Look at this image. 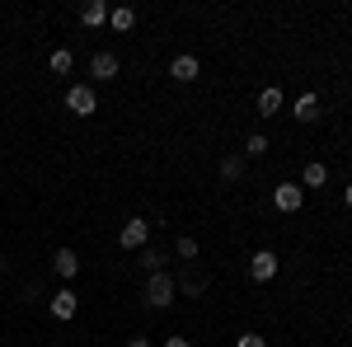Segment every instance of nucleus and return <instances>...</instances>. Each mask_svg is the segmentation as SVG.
<instances>
[{"label":"nucleus","mask_w":352,"mask_h":347,"mask_svg":"<svg viewBox=\"0 0 352 347\" xmlns=\"http://www.w3.org/2000/svg\"><path fill=\"white\" fill-rule=\"evenodd\" d=\"M221 179H226V183H240L244 179V155H226V160H221Z\"/></svg>","instance_id":"12"},{"label":"nucleus","mask_w":352,"mask_h":347,"mask_svg":"<svg viewBox=\"0 0 352 347\" xmlns=\"http://www.w3.org/2000/svg\"><path fill=\"white\" fill-rule=\"evenodd\" d=\"M66 108H71L76 117H89V113L99 108V94H94L89 85H71V89H66Z\"/></svg>","instance_id":"2"},{"label":"nucleus","mask_w":352,"mask_h":347,"mask_svg":"<svg viewBox=\"0 0 352 347\" xmlns=\"http://www.w3.org/2000/svg\"><path fill=\"white\" fill-rule=\"evenodd\" d=\"M71 66H76V56L66 52V47H56V52H52V71H56V76H66Z\"/></svg>","instance_id":"18"},{"label":"nucleus","mask_w":352,"mask_h":347,"mask_svg":"<svg viewBox=\"0 0 352 347\" xmlns=\"http://www.w3.org/2000/svg\"><path fill=\"white\" fill-rule=\"evenodd\" d=\"M235 347H268V338H263V333H240Z\"/></svg>","instance_id":"20"},{"label":"nucleus","mask_w":352,"mask_h":347,"mask_svg":"<svg viewBox=\"0 0 352 347\" xmlns=\"http://www.w3.org/2000/svg\"><path fill=\"white\" fill-rule=\"evenodd\" d=\"M300 202H305V188L300 183H277V192H272V207H277V212H300Z\"/></svg>","instance_id":"3"},{"label":"nucleus","mask_w":352,"mask_h":347,"mask_svg":"<svg viewBox=\"0 0 352 347\" xmlns=\"http://www.w3.org/2000/svg\"><path fill=\"white\" fill-rule=\"evenodd\" d=\"M343 202H348V207H352V183H348V192H343Z\"/></svg>","instance_id":"23"},{"label":"nucleus","mask_w":352,"mask_h":347,"mask_svg":"<svg viewBox=\"0 0 352 347\" xmlns=\"http://www.w3.org/2000/svg\"><path fill=\"white\" fill-rule=\"evenodd\" d=\"M164 347H192L188 338H164Z\"/></svg>","instance_id":"22"},{"label":"nucleus","mask_w":352,"mask_h":347,"mask_svg":"<svg viewBox=\"0 0 352 347\" xmlns=\"http://www.w3.org/2000/svg\"><path fill=\"white\" fill-rule=\"evenodd\" d=\"M169 300H174V277H169V272L160 267V272H151V277H146V305L164 310Z\"/></svg>","instance_id":"1"},{"label":"nucleus","mask_w":352,"mask_h":347,"mask_svg":"<svg viewBox=\"0 0 352 347\" xmlns=\"http://www.w3.org/2000/svg\"><path fill=\"white\" fill-rule=\"evenodd\" d=\"M174 254H179L184 263H192V258H197V240H192V235H179V240H174Z\"/></svg>","instance_id":"17"},{"label":"nucleus","mask_w":352,"mask_h":347,"mask_svg":"<svg viewBox=\"0 0 352 347\" xmlns=\"http://www.w3.org/2000/svg\"><path fill=\"white\" fill-rule=\"evenodd\" d=\"M197 71H202V66H197V56H192V52H179L174 61H169V76H174V80H184V85L197 80Z\"/></svg>","instance_id":"6"},{"label":"nucleus","mask_w":352,"mask_h":347,"mask_svg":"<svg viewBox=\"0 0 352 347\" xmlns=\"http://www.w3.org/2000/svg\"><path fill=\"white\" fill-rule=\"evenodd\" d=\"M76 310H80L76 291H71V287H61V291L52 295V315H56V320H76Z\"/></svg>","instance_id":"8"},{"label":"nucleus","mask_w":352,"mask_h":347,"mask_svg":"<svg viewBox=\"0 0 352 347\" xmlns=\"http://www.w3.org/2000/svg\"><path fill=\"white\" fill-rule=\"evenodd\" d=\"M141 263H146V272H160V267H164V254H160V249H146V254H141Z\"/></svg>","instance_id":"19"},{"label":"nucleus","mask_w":352,"mask_h":347,"mask_svg":"<svg viewBox=\"0 0 352 347\" xmlns=\"http://www.w3.org/2000/svg\"><path fill=\"white\" fill-rule=\"evenodd\" d=\"M52 272L61 277V282H71V277L80 272V258H76V249H56V254H52Z\"/></svg>","instance_id":"7"},{"label":"nucleus","mask_w":352,"mask_h":347,"mask_svg":"<svg viewBox=\"0 0 352 347\" xmlns=\"http://www.w3.org/2000/svg\"><path fill=\"white\" fill-rule=\"evenodd\" d=\"M118 240H122V249H146V240H151V221H146V216H132V221L122 225Z\"/></svg>","instance_id":"4"},{"label":"nucleus","mask_w":352,"mask_h":347,"mask_svg":"<svg viewBox=\"0 0 352 347\" xmlns=\"http://www.w3.org/2000/svg\"><path fill=\"white\" fill-rule=\"evenodd\" d=\"M127 347H155V343H151V338H141V333H136V338H127Z\"/></svg>","instance_id":"21"},{"label":"nucleus","mask_w":352,"mask_h":347,"mask_svg":"<svg viewBox=\"0 0 352 347\" xmlns=\"http://www.w3.org/2000/svg\"><path fill=\"white\" fill-rule=\"evenodd\" d=\"M80 24H85V28L109 24V5H104V0H89V5H80Z\"/></svg>","instance_id":"10"},{"label":"nucleus","mask_w":352,"mask_h":347,"mask_svg":"<svg viewBox=\"0 0 352 347\" xmlns=\"http://www.w3.org/2000/svg\"><path fill=\"white\" fill-rule=\"evenodd\" d=\"M292 117H296V122H315V117H320V99H315V94H300L296 108H292Z\"/></svg>","instance_id":"11"},{"label":"nucleus","mask_w":352,"mask_h":347,"mask_svg":"<svg viewBox=\"0 0 352 347\" xmlns=\"http://www.w3.org/2000/svg\"><path fill=\"white\" fill-rule=\"evenodd\" d=\"M324 179H329V169H324L320 160H315V164H305V174H300V183H305V188H320Z\"/></svg>","instance_id":"15"},{"label":"nucleus","mask_w":352,"mask_h":347,"mask_svg":"<svg viewBox=\"0 0 352 347\" xmlns=\"http://www.w3.org/2000/svg\"><path fill=\"white\" fill-rule=\"evenodd\" d=\"M277 108H282V89H277V85H268V89L258 94V113H263V117H272Z\"/></svg>","instance_id":"14"},{"label":"nucleus","mask_w":352,"mask_h":347,"mask_svg":"<svg viewBox=\"0 0 352 347\" xmlns=\"http://www.w3.org/2000/svg\"><path fill=\"white\" fill-rule=\"evenodd\" d=\"M277 254H272V249H258V254H254V258H249V277H254V282H272V277H277Z\"/></svg>","instance_id":"5"},{"label":"nucleus","mask_w":352,"mask_h":347,"mask_svg":"<svg viewBox=\"0 0 352 347\" xmlns=\"http://www.w3.org/2000/svg\"><path fill=\"white\" fill-rule=\"evenodd\" d=\"M89 76H94V80H113V76H118V56L113 52H94L89 56Z\"/></svg>","instance_id":"9"},{"label":"nucleus","mask_w":352,"mask_h":347,"mask_svg":"<svg viewBox=\"0 0 352 347\" xmlns=\"http://www.w3.org/2000/svg\"><path fill=\"white\" fill-rule=\"evenodd\" d=\"M0 272H5V258H0Z\"/></svg>","instance_id":"24"},{"label":"nucleus","mask_w":352,"mask_h":347,"mask_svg":"<svg viewBox=\"0 0 352 347\" xmlns=\"http://www.w3.org/2000/svg\"><path fill=\"white\" fill-rule=\"evenodd\" d=\"M244 155H249V160H258V155H268V136H263V132H254L249 141H244Z\"/></svg>","instance_id":"16"},{"label":"nucleus","mask_w":352,"mask_h":347,"mask_svg":"<svg viewBox=\"0 0 352 347\" xmlns=\"http://www.w3.org/2000/svg\"><path fill=\"white\" fill-rule=\"evenodd\" d=\"M109 24L118 28V33H127V28L136 24V10L132 5H118V10H109Z\"/></svg>","instance_id":"13"}]
</instances>
